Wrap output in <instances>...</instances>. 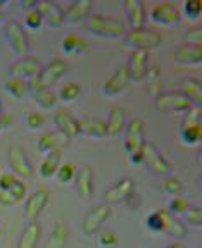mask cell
<instances>
[{
    "label": "cell",
    "mask_w": 202,
    "mask_h": 248,
    "mask_svg": "<svg viewBox=\"0 0 202 248\" xmlns=\"http://www.w3.org/2000/svg\"><path fill=\"white\" fill-rule=\"evenodd\" d=\"M86 31L90 35L99 36V38H123L126 35V26L116 17H107V16H90L86 19Z\"/></svg>",
    "instance_id": "1"
},
{
    "label": "cell",
    "mask_w": 202,
    "mask_h": 248,
    "mask_svg": "<svg viewBox=\"0 0 202 248\" xmlns=\"http://www.w3.org/2000/svg\"><path fill=\"white\" fill-rule=\"evenodd\" d=\"M67 73V62L61 57L52 59L47 66H42V71L38 73V76L31 78L28 81L30 86V93L36 92L42 88H50L54 83H57L64 74Z\"/></svg>",
    "instance_id": "2"
},
{
    "label": "cell",
    "mask_w": 202,
    "mask_h": 248,
    "mask_svg": "<svg viewBox=\"0 0 202 248\" xmlns=\"http://www.w3.org/2000/svg\"><path fill=\"white\" fill-rule=\"evenodd\" d=\"M163 43V36L159 31L151 30V28H140V30H130L123 36V45L132 48V50H154Z\"/></svg>",
    "instance_id": "3"
},
{
    "label": "cell",
    "mask_w": 202,
    "mask_h": 248,
    "mask_svg": "<svg viewBox=\"0 0 202 248\" xmlns=\"http://www.w3.org/2000/svg\"><path fill=\"white\" fill-rule=\"evenodd\" d=\"M5 36L11 45L12 52L17 59L30 57V40H28L26 30L23 28V23L17 19H11L5 24Z\"/></svg>",
    "instance_id": "4"
},
{
    "label": "cell",
    "mask_w": 202,
    "mask_h": 248,
    "mask_svg": "<svg viewBox=\"0 0 202 248\" xmlns=\"http://www.w3.org/2000/svg\"><path fill=\"white\" fill-rule=\"evenodd\" d=\"M140 154H142V164H147L149 169H151L154 174L163 176V178L171 174L173 169H171L169 162H168L166 157L161 154L159 148L155 147L152 141H145L142 150H140Z\"/></svg>",
    "instance_id": "5"
},
{
    "label": "cell",
    "mask_w": 202,
    "mask_h": 248,
    "mask_svg": "<svg viewBox=\"0 0 202 248\" xmlns=\"http://www.w3.org/2000/svg\"><path fill=\"white\" fill-rule=\"evenodd\" d=\"M111 212H113V209H111V205H107V203H99V205H95L92 210H88L82 221L83 234H85V236H92V234L101 231L102 226L105 224V221L111 217Z\"/></svg>",
    "instance_id": "6"
},
{
    "label": "cell",
    "mask_w": 202,
    "mask_h": 248,
    "mask_svg": "<svg viewBox=\"0 0 202 248\" xmlns=\"http://www.w3.org/2000/svg\"><path fill=\"white\" fill-rule=\"evenodd\" d=\"M149 19L157 26H175L182 19V12L178 5H175L173 2H159L152 5Z\"/></svg>",
    "instance_id": "7"
},
{
    "label": "cell",
    "mask_w": 202,
    "mask_h": 248,
    "mask_svg": "<svg viewBox=\"0 0 202 248\" xmlns=\"http://www.w3.org/2000/svg\"><path fill=\"white\" fill-rule=\"evenodd\" d=\"M133 191H136L135 179L126 176V178L118 179L109 188H105L104 193H102V198H104V203H107V205H116V203H121V202L126 200Z\"/></svg>",
    "instance_id": "8"
},
{
    "label": "cell",
    "mask_w": 202,
    "mask_h": 248,
    "mask_svg": "<svg viewBox=\"0 0 202 248\" xmlns=\"http://www.w3.org/2000/svg\"><path fill=\"white\" fill-rule=\"evenodd\" d=\"M154 105L159 108V110H166V112H171V110H175V112H185V110H188L190 107H194V104H192L182 92L157 93V95H155Z\"/></svg>",
    "instance_id": "9"
},
{
    "label": "cell",
    "mask_w": 202,
    "mask_h": 248,
    "mask_svg": "<svg viewBox=\"0 0 202 248\" xmlns=\"http://www.w3.org/2000/svg\"><path fill=\"white\" fill-rule=\"evenodd\" d=\"M145 141L147 140H145L144 123L138 117H133L132 121H128L126 129H124V148H126L128 155L138 154Z\"/></svg>",
    "instance_id": "10"
},
{
    "label": "cell",
    "mask_w": 202,
    "mask_h": 248,
    "mask_svg": "<svg viewBox=\"0 0 202 248\" xmlns=\"http://www.w3.org/2000/svg\"><path fill=\"white\" fill-rule=\"evenodd\" d=\"M130 83H132V79H130L128 67H126V64H121L113 73V76L101 86V93L104 97H118L128 88Z\"/></svg>",
    "instance_id": "11"
},
{
    "label": "cell",
    "mask_w": 202,
    "mask_h": 248,
    "mask_svg": "<svg viewBox=\"0 0 202 248\" xmlns=\"http://www.w3.org/2000/svg\"><path fill=\"white\" fill-rule=\"evenodd\" d=\"M9 166H11L12 172L16 176H21V178H31L35 174V167L31 164L30 157H28L26 150L23 147H11L7 154Z\"/></svg>",
    "instance_id": "12"
},
{
    "label": "cell",
    "mask_w": 202,
    "mask_h": 248,
    "mask_svg": "<svg viewBox=\"0 0 202 248\" xmlns=\"http://www.w3.org/2000/svg\"><path fill=\"white\" fill-rule=\"evenodd\" d=\"M126 67H128L130 79L133 83H142L147 78L149 73V52L144 50H132L126 62Z\"/></svg>",
    "instance_id": "13"
},
{
    "label": "cell",
    "mask_w": 202,
    "mask_h": 248,
    "mask_svg": "<svg viewBox=\"0 0 202 248\" xmlns=\"http://www.w3.org/2000/svg\"><path fill=\"white\" fill-rule=\"evenodd\" d=\"M49 200H50V195L45 188H38V190L33 191L24 202V216H26L28 221H36L40 214L45 210Z\"/></svg>",
    "instance_id": "14"
},
{
    "label": "cell",
    "mask_w": 202,
    "mask_h": 248,
    "mask_svg": "<svg viewBox=\"0 0 202 248\" xmlns=\"http://www.w3.org/2000/svg\"><path fill=\"white\" fill-rule=\"evenodd\" d=\"M35 9L40 12L43 23L50 28H61L64 24V9L57 4V2H50V0H42L36 2Z\"/></svg>",
    "instance_id": "15"
},
{
    "label": "cell",
    "mask_w": 202,
    "mask_h": 248,
    "mask_svg": "<svg viewBox=\"0 0 202 248\" xmlns=\"http://www.w3.org/2000/svg\"><path fill=\"white\" fill-rule=\"evenodd\" d=\"M74 188L82 197L92 198L95 195V172H93L92 166L85 164L76 170L74 176Z\"/></svg>",
    "instance_id": "16"
},
{
    "label": "cell",
    "mask_w": 202,
    "mask_h": 248,
    "mask_svg": "<svg viewBox=\"0 0 202 248\" xmlns=\"http://www.w3.org/2000/svg\"><path fill=\"white\" fill-rule=\"evenodd\" d=\"M42 71V62L35 57H24V59H16L11 64V78H35Z\"/></svg>",
    "instance_id": "17"
},
{
    "label": "cell",
    "mask_w": 202,
    "mask_h": 248,
    "mask_svg": "<svg viewBox=\"0 0 202 248\" xmlns=\"http://www.w3.org/2000/svg\"><path fill=\"white\" fill-rule=\"evenodd\" d=\"M161 219H163V232H166L168 236L175 238V240H183V238L188 234V229H186V224L178 219V216L171 214L168 209L159 210Z\"/></svg>",
    "instance_id": "18"
},
{
    "label": "cell",
    "mask_w": 202,
    "mask_h": 248,
    "mask_svg": "<svg viewBox=\"0 0 202 248\" xmlns=\"http://www.w3.org/2000/svg\"><path fill=\"white\" fill-rule=\"evenodd\" d=\"M69 143H71V140L67 138V136L62 135V133L49 131V133H43V135L40 136L36 147H38L40 154L47 155V154H50V152H54V150H62V148L67 147Z\"/></svg>",
    "instance_id": "19"
},
{
    "label": "cell",
    "mask_w": 202,
    "mask_h": 248,
    "mask_svg": "<svg viewBox=\"0 0 202 248\" xmlns=\"http://www.w3.org/2000/svg\"><path fill=\"white\" fill-rule=\"evenodd\" d=\"M54 124L59 133H62L64 136H67L69 140H73L74 136L80 135V126H78V119L66 108L57 110L54 114Z\"/></svg>",
    "instance_id": "20"
},
{
    "label": "cell",
    "mask_w": 202,
    "mask_h": 248,
    "mask_svg": "<svg viewBox=\"0 0 202 248\" xmlns=\"http://www.w3.org/2000/svg\"><path fill=\"white\" fill-rule=\"evenodd\" d=\"M124 14H126V21H128L132 30L145 28L147 12H145L144 2H140V0H126L124 2Z\"/></svg>",
    "instance_id": "21"
},
{
    "label": "cell",
    "mask_w": 202,
    "mask_h": 248,
    "mask_svg": "<svg viewBox=\"0 0 202 248\" xmlns=\"http://www.w3.org/2000/svg\"><path fill=\"white\" fill-rule=\"evenodd\" d=\"M175 62L182 66H199L202 62V45H180L175 52Z\"/></svg>",
    "instance_id": "22"
},
{
    "label": "cell",
    "mask_w": 202,
    "mask_h": 248,
    "mask_svg": "<svg viewBox=\"0 0 202 248\" xmlns=\"http://www.w3.org/2000/svg\"><path fill=\"white\" fill-rule=\"evenodd\" d=\"M93 4L90 0H76L69 7L64 11V23H83L85 19L90 17V11H92Z\"/></svg>",
    "instance_id": "23"
},
{
    "label": "cell",
    "mask_w": 202,
    "mask_h": 248,
    "mask_svg": "<svg viewBox=\"0 0 202 248\" xmlns=\"http://www.w3.org/2000/svg\"><path fill=\"white\" fill-rule=\"evenodd\" d=\"M80 126V135L92 136V138H105L107 136V124L105 119L99 117H83L78 121Z\"/></svg>",
    "instance_id": "24"
},
{
    "label": "cell",
    "mask_w": 202,
    "mask_h": 248,
    "mask_svg": "<svg viewBox=\"0 0 202 248\" xmlns=\"http://www.w3.org/2000/svg\"><path fill=\"white\" fill-rule=\"evenodd\" d=\"M40 238H42V224L38 221H30L24 226L16 248H36Z\"/></svg>",
    "instance_id": "25"
},
{
    "label": "cell",
    "mask_w": 202,
    "mask_h": 248,
    "mask_svg": "<svg viewBox=\"0 0 202 248\" xmlns=\"http://www.w3.org/2000/svg\"><path fill=\"white\" fill-rule=\"evenodd\" d=\"M105 124H107V136H119L121 133H124L126 129V124H128V117H126V112H124L121 107L113 108L109 112V117L105 119Z\"/></svg>",
    "instance_id": "26"
},
{
    "label": "cell",
    "mask_w": 202,
    "mask_h": 248,
    "mask_svg": "<svg viewBox=\"0 0 202 248\" xmlns=\"http://www.w3.org/2000/svg\"><path fill=\"white\" fill-rule=\"evenodd\" d=\"M24 197H26V185L21 179H17L14 186H11L7 190H0V205H16V203L23 202Z\"/></svg>",
    "instance_id": "27"
},
{
    "label": "cell",
    "mask_w": 202,
    "mask_h": 248,
    "mask_svg": "<svg viewBox=\"0 0 202 248\" xmlns=\"http://www.w3.org/2000/svg\"><path fill=\"white\" fill-rule=\"evenodd\" d=\"M61 164H62V150H54V152H50V154H47L38 166L40 176L45 179H50L52 176H55V172H57V169L61 167Z\"/></svg>",
    "instance_id": "28"
},
{
    "label": "cell",
    "mask_w": 202,
    "mask_h": 248,
    "mask_svg": "<svg viewBox=\"0 0 202 248\" xmlns=\"http://www.w3.org/2000/svg\"><path fill=\"white\" fill-rule=\"evenodd\" d=\"M180 92L185 95L195 107H201L202 104V85L201 79L197 78H185L182 79V85H180Z\"/></svg>",
    "instance_id": "29"
},
{
    "label": "cell",
    "mask_w": 202,
    "mask_h": 248,
    "mask_svg": "<svg viewBox=\"0 0 202 248\" xmlns=\"http://www.w3.org/2000/svg\"><path fill=\"white\" fill-rule=\"evenodd\" d=\"M4 90L11 97H14L16 100H23V98L28 97V93H30L28 81L23 79V78H9L7 81L4 83Z\"/></svg>",
    "instance_id": "30"
},
{
    "label": "cell",
    "mask_w": 202,
    "mask_h": 248,
    "mask_svg": "<svg viewBox=\"0 0 202 248\" xmlns=\"http://www.w3.org/2000/svg\"><path fill=\"white\" fill-rule=\"evenodd\" d=\"M67 226L62 221H57L50 231V236L47 240L45 248H64L67 241Z\"/></svg>",
    "instance_id": "31"
},
{
    "label": "cell",
    "mask_w": 202,
    "mask_h": 248,
    "mask_svg": "<svg viewBox=\"0 0 202 248\" xmlns=\"http://www.w3.org/2000/svg\"><path fill=\"white\" fill-rule=\"evenodd\" d=\"M61 48L64 54H83V52H86V43L83 38H80V36H76L74 33H69V35H66L64 38H62V43H61Z\"/></svg>",
    "instance_id": "32"
},
{
    "label": "cell",
    "mask_w": 202,
    "mask_h": 248,
    "mask_svg": "<svg viewBox=\"0 0 202 248\" xmlns=\"http://www.w3.org/2000/svg\"><path fill=\"white\" fill-rule=\"evenodd\" d=\"M33 100L43 110H50L57 105V93H54L50 88H42L33 92Z\"/></svg>",
    "instance_id": "33"
},
{
    "label": "cell",
    "mask_w": 202,
    "mask_h": 248,
    "mask_svg": "<svg viewBox=\"0 0 202 248\" xmlns=\"http://www.w3.org/2000/svg\"><path fill=\"white\" fill-rule=\"evenodd\" d=\"M82 95V86L78 85V83L71 81L66 83L64 86H61L57 93V100L64 102V104H73V102L78 100V97Z\"/></svg>",
    "instance_id": "34"
},
{
    "label": "cell",
    "mask_w": 202,
    "mask_h": 248,
    "mask_svg": "<svg viewBox=\"0 0 202 248\" xmlns=\"http://www.w3.org/2000/svg\"><path fill=\"white\" fill-rule=\"evenodd\" d=\"M180 136H182L183 143L192 147V145H197L199 141H201L202 129H201V126H182Z\"/></svg>",
    "instance_id": "35"
},
{
    "label": "cell",
    "mask_w": 202,
    "mask_h": 248,
    "mask_svg": "<svg viewBox=\"0 0 202 248\" xmlns=\"http://www.w3.org/2000/svg\"><path fill=\"white\" fill-rule=\"evenodd\" d=\"M161 188H163L166 193L173 195V197H178L180 193L183 191V185L182 181H180L178 178H175V176H164V179L161 181Z\"/></svg>",
    "instance_id": "36"
},
{
    "label": "cell",
    "mask_w": 202,
    "mask_h": 248,
    "mask_svg": "<svg viewBox=\"0 0 202 248\" xmlns=\"http://www.w3.org/2000/svg\"><path fill=\"white\" fill-rule=\"evenodd\" d=\"M74 176H76V167L73 164H61V167L55 172V178L61 185H69L74 181Z\"/></svg>",
    "instance_id": "37"
},
{
    "label": "cell",
    "mask_w": 202,
    "mask_h": 248,
    "mask_svg": "<svg viewBox=\"0 0 202 248\" xmlns=\"http://www.w3.org/2000/svg\"><path fill=\"white\" fill-rule=\"evenodd\" d=\"M97 243L102 248H113L119 243V236H118V232L113 231V229H102L97 238Z\"/></svg>",
    "instance_id": "38"
},
{
    "label": "cell",
    "mask_w": 202,
    "mask_h": 248,
    "mask_svg": "<svg viewBox=\"0 0 202 248\" xmlns=\"http://www.w3.org/2000/svg\"><path fill=\"white\" fill-rule=\"evenodd\" d=\"M183 9H185V16L188 21H199L202 14V2L201 0H186L183 4Z\"/></svg>",
    "instance_id": "39"
},
{
    "label": "cell",
    "mask_w": 202,
    "mask_h": 248,
    "mask_svg": "<svg viewBox=\"0 0 202 248\" xmlns=\"http://www.w3.org/2000/svg\"><path fill=\"white\" fill-rule=\"evenodd\" d=\"M182 216H183V222H185V224L194 226V228H201L202 226V212L199 207H188Z\"/></svg>",
    "instance_id": "40"
},
{
    "label": "cell",
    "mask_w": 202,
    "mask_h": 248,
    "mask_svg": "<svg viewBox=\"0 0 202 248\" xmlns=\"http://www.w3.org/2000/svg\"><path fill=\"white\" fill-rule=\"evenodd\" d=\"M43 24V19L42 16H40V12L36 11V9H31V11L26 12V17H24V26L30 28V30H40Z\"/></svg>",
    "instance_id": "41"
},
{
    "label": "cell",
    "mask_w": 202,
    "mask_h": 248,
    "mask_svg": "<svg viewBox=\"0 0 202 248\" xmlns=\"http://www.w3.org/2000/svg\"><path fill=\"white\" fill-rule=\"evenodd\" d=\"M188 207H190V203H188V200H186V198H183V197H173L169 200V212L171 214H175V216H178V214H183L185 212L186 209H188Z\"/></svg>",
    "instance_id": "42"
},
{
    "label": "cell",
    "mask_w": 202,
    "mask_h": 248,
    "mask_svg": "<svg viewBox=\"0 0 202 248\" xmlns=\"http://www.w3.org/2000/svg\"><path fill=\"white\" fill-rule=\"evenodd\" d=\"M183 126H201V107H190L185 110L183 117Z\"/></svg>",
    "instance_id": "43"
},
{
    "label": "cell",
    "mask_w": 202,
    "mask_h": 248,
    "mask_svg": "<svg viewBox=\"0 0 202 248\" xmlns=\"http://www.w3.org/2000/svg\"><path fill=\"white\" fill-rule=\"evenodd\" d=\"M43 124H45V117H43L42 112H31V114H28L26 126L30 129H33V131H36V129H42Z\"/></svg>",
    "instance_id": "44"
},
{
    "label": "cell",
    "mask_w": 202,
    "mask_h": 248,
    "mask_svg": "<svg viewBox=\"0 0 202 248\" xmlns=\"http://www.w3.org/2000/svg\"><path fill=\"white\" fill-rule=\"evenodd\" d=\"M185 43H190V45H201L202 43V31L199 26H194L186 31L185 36H183Z\"/></svg>",
    "instance_id": "45"
},
{
    "label": "cell",
    "mask_w": 202,
    "mask_h": 248,
    "mask_svg": "<svg viewBox=\"0 0 202 248\" xmlns=\"http://www.w3.org/2000/svg\"><path fill=\"white\" fill-rule=\"evenodd\" d=\"M147 228L154 232L163 231V219H161L159 210H155V212H152L151 216L147 217Z\"/></svg>",
    "instance_id": "46"
},
{
    "label": "cell",
    "mask_w": 202,
    "mask_h": 248,
    "mask_svg": "<svg viewBox=\"0 0 202 248\" xmlns=\"http://www.w3.org/2000/svg\"><path fill=\"white\" fill-rule=\"evenodd\" d=\"M16 181H17V176L14 172H2L0 174V190H7L16 185Z\"/></svg>",
    "instance_id": "47"
},
{
    "label": "cell",
    "mask_w": 202,
    "mask_h": 248,
    "mask_svg": "<svg viewBox=\"0 0 202 248\" xmlns=\"http://www.w3.org/2000/svg\"><path fill=\"white\" fill-rule=\"evenodd\" d=\"M124 203L128 205L130 210H138L140 207H142V197H140L136 191H133V193L124 200Z\"/></svg>",
    "instance_id": "48"
},
{
    "label": "cell",
    "mask_w": 202,
    "mask_h": 248,
    "mask_svg": "<svg viewBox=\"0 0 202 248\" xmlns=\"http://www.w3.org/2000/svg\"><path fill=\"white\" fill-rule=\"evenodd\" d=\"M11 123H12V119L11 117L7 116V114H2V116H0V133L2 131H5V129H9L11 128Z\"/></svg>",
    "instance_id": "49"
},
{
    "label": "cell",
    "mask_w": 202,
    "mask_h": 248,
    "mask_svg": "<svg viewBox=\"0 0 202 248\" xmlns=\"http://www.w3.org/2000/svg\"><path fill=\"white\" fill-rule=\"evenodd\" d=\"M164 248H185V245L178 243V241H175V243H169L168 247H164Z\"/></svg>",
    "instance_id": "50"
},
{
    "label": "cell",
    "mask_w": 202,
    "mask_h": 248,
    "mask_svg": "<svg viewBox=\"0 0 202 248\" xmlns=\"http://www.w3.org/2000/svg\"><path fill=\"white\" fill-rule=\"evenodd\" d=\"M2 7H4V2H0V23L4 21V11H2Z\"/></svg>",
    "instance_id": "51"
},
{
    "label": "cell",
    "mask_w": 202,
    "mask_h": 248,
    "mask_svg": "<svg viewBox=\"0 0 202 248\" xmlns=\"http://www.w3.org/2000/svg\"><path fill=\"white\" fill-rule=\"evenodd\" d=\"M4 114V105H2V100H0V116Z\"/></svg>",
    "instance_id": "52"
},
{
    "label": "cell",
    "mask_w": 202,
    "mask_h": 248,
    "mask_svg": "<svg viewBox=\"0 0 202 248\" xmlns=\"http://www.w3.org/2000/svg\"><path fill=\"white\" fill-rule=\"evenodd\" d=\"M0 234H2V228H0Z\"/></svg>",
    "instance_id": "53"
},
{
    "label": "cell",
    "mask_w": 202,
    "mask_h": 248,
    "mask_svg": "<svg viewBox=\"0 0 202 248\" xmlns=\"http://www.w3.org/2000/svg\"><path fill=\"white\" fill-rule=\"evenodd\" d=\"M0 174H2V170H0Z\"/></svg>",
    "instance_id": "54"
}]
</instances>
